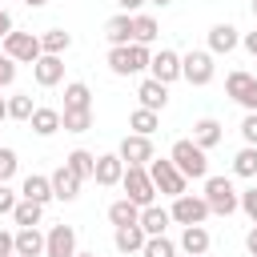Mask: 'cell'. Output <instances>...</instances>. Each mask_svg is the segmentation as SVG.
I'll return each mask as SVG.
<instances>
[{
    "instance_id": "obj_42",
    "label": "cell",
    "mask_w": 257,
    "mask_h": 257,
    "mask_svg": "<svg viewBox=\"0 0 257 257\" xmlns=\"http://www.w3.org/2000/svg\"><path fill=\"white\" fill-rule=\"evenodd\" d=\"M12 253H16V241L8 229H0V257H12Z\"/></svg>"
},
{
    "instance_id": "obj_37",
    "label": "cell",
    "mask_w": 257,
    "mask_h": 257,
    "mask_svg": "<svg viewBox=\"0 0 257 257\" xmlns=\"http://www.w3.org/2000/svg\"><path fill=\"white\" fill-rule=\"evenodd\" d=\"M16 169H20V157H16V149L0 145V181H12V177H16Z\"/></svg>"
},
{
    "instance_id": "obj_38",
    "label": "cell",
    "mask_w": 257,
    "mask_h": 257,
    "mask_svg": "<svg viewBox=\"0 0 257 257\" xmlns=\"http://www.w3.org/2000/svg\"><path fill=\"white\" fill-rule=\"evenodd\" d=\"M237 209H241V213H245V217H249V221L257 225V185L241 193V201H237Z\"/></svg>"
},
{
    "instance_id": "obj_2",
    "label": "cell",
    "mask_w": 257,
    "mask_h": 257,
    "mask_svg": "<svg viewBox=\"0 0 257 257\" xmlns=\"http://www.w3.org/2000/svg\"><path fill=\"white\" fill-rule=\"evenodd\" d=\"M149 44H108V72L112 76H137L149 68Z\"/></svg>"
},
{
    "instance_id": "obj_19",
    "label": "cell",
    "mask_w": 257,
    "mask_h": 257,
    "mask_svg": "<svg viewBox=\"0 0 257 257\" xmlns=\"http://www.w3.org/2000/svg\"><path fill=\"white\" fill-rule=\"evenodd\" d=\"M12 241H16V253H20V257H44V233H40V225L16 229Z\"/></svg>"
},
{
    "instance_id": "obj_47",
    "label": "cell",
    "mask_w": 257,
    "mask_h": 257,
    "mask_svg": "<svg viewBox=\"0 0 257 257\" xmlns=\"http://www.w3.org/2000/svg\"><path fill=\"white\" fill-rule=\"evenodd\" d=\"M0 120H8V96H0Z\"/></svg>"
},
{
    "instance_id": "obj_33",
    "label": "cell",
    "mask_w": 257,
    "mask_h": 257,
    "mask_svg": "<svg viewBox=\"0 0 257 257\" xmlns=\"http://www.w3.org/2000/svg\"><path fill=\"white\" fill-rule=\"evenodd\" d=\"M64 165L80 177V181H92V169H96V157L88 153V149H72L68 157H64Z\"/></svg>"
},
{
    "instance_id": "obj_26",
    "label": "cell",
    "mask_w": 257,
    "mask_h": 257,
    "mask_svg": "<svg viewBox=\"0 0 257 257\" xmlns=\"http://www.w3.org/2000/svg\"><path fill=\"white\" fill-rule=\"evenodd\" d=\"M157 128H161V112H153V108H133V112H128V133L153 137Z\"/></svg>"
},
{
    "instance_id": "obj_1",
    "label": "cell",
    "mask_w": 257,
    "mask_h": 257,
    "mask_svg": "<svg viewBox=\"0 0 257 257\" xmlns=\"http://www.w3.org/2000/svg\"><path fill=\"white\" fill-rule=\"evenodd\" d=\"M169 161L181 169V177H185V181H205V177H209V153H205L201 145H193L189 137L173 141V149H169Z\"/></svg>"
},
{
    "instance_id": "obj_25",
    "label": "cell",
    "mask_w": 257,
    "mask_h": 257,
    "mask_svg": "<svg viewBox=\"0 0 257 257\" xmlns=\"http://www.w3.org/2000/svg\"><path fill=\"white\" fill-rule=\"evenodd\" d=\"M104 40L108 44H128L133 40V16L128 12H116L112 20H104Z\"/></svg>"
},
{
    "instance_id": "obj_45",
    "label": "cell",
    "mask_w": 257,
    "mask_h": 257,
    "mask_svg": "<svg viewBox=\"0 0 257 257\" xmlns=\"http://www.w3.org/2000/svg\"><path fill=\"white\" fill-rule=\"evenodd\" d=\"M116 4H120V12H128V16H133V12H137L141 4H149V0H116Z\"/></svg>"
},
{
    "instance_id": "obj_27",
    "label": "cell",
    "mask_w": 257,
    "mask_h": 257,
    "mask_svg": "<svg viewBox=\"0 0 257 257\" xmlns=\"http://www.w3.org/2000/svg\"><path fill=\"white\" fill-rule=\"evenodd\" d=\"M8 217H12L20 229H24V225H40V221H44V205H40V201H28V197H20V201H16V209H12Z\"/></svg>"
},
{
    "instance_id": "obj_41",
    "label": "cell",
    "mask_w": 257,
    "mask_h": 257,
    "mask_svg": "<svg viewBox=\"0 0 257 257\" xmlns=\"http://www.w3.org/2000/svg\"><path fill=\"white\" fill-rule=\"evenodd\" d=\"M12 80H16V60H12V56H4V52H0V88H8V84H12Z\"/></svg>"
},
{
    "instance_id": "obj_28",
    "label": "cell",
    "mask_w": 257,
    "mask_h": 257,
    "mask_svg": "<svg viewBox=\"0 0 257 257\" xmlns=\"http://www.w3.org/2000/svg\"><path fill=\"white\" fill-rule=\"evenodd\" d=\"M161 36V24L145 12H133V44H153Z\"/></svg>"
},
{
    "instance_id": "obj_43",
    "label": "cell",
    "mask_w": 257,
    "mask_h": 257,
    "mask_svg": "<svg viewBox=\"0 0 257 257\" xmlns=\"http://www.w3.org/2000/svg\"><path fill=\"white\" fill-rule=\"evenodd\" d=\"M245 249H249V257H257V225H249V233H245Z\"/></svg>"
},
{
    "instance_id": "obj_13",
    "label": "cell",
    "mask_w": 257,
    "mask_h": 257,
    "mask_svg": "<svg viewBox=\"0 0 257 257\" xmlns=\"http://www.w3.org/2000/svg\"><path fill=\"white\" fill-rule=\"evenodd\" d=\"M120 177H124L120 153H100V157H96V169H92V181H96L100 189H112V185H120Z\"/></svg>"
},
{
    "instance_id": "obj_51",
    "label": "cell",
    "mask_w": 257,
    "mask_h": 257,
    "mask_svg": "<svg viewBox=\"0 0 257 257\" xmlns=\"http://www.w3.org/2000/svg\"><path fill=\"white\" fill-rule=\"evenodd\" d=\"M72 257H96V253H72Z\"/></svg>"
},
{
    "instance_id": "obj_5",
    "label": "cell",
    "mask_w": 257,
    "mask_h": 257,
    "mask_svg": "<svg viewBox=\"0 0 257 257\" xmlns=\"http://www.w3.org/2000/svg\"><path fill=\"white\" fill-rule=\"evenodd\" d=\"M145 169H149V177H153V189H157L161 197H181V193H185V185H189V181L181 177V169H177L169 157H153Z\"/></svg>"
},
{
    "instance_id": "obj_8",
    "label": "cell",
    "mask_w": 257,
    "mask_h": 257,
    "mask_svg": "<svg viewBox=\"0 0 257 257\" xmlns=\"http://www.w3.org/2000/svg\"><path fill=\"white\" fill-rule=\"evenodd\" d=\"M169 217H173L177 225H205L213 213H209V205H205V197H201V193H181V197H173Z\"/></svg>"
},
{
    "instance_id": "obj_31",
    "label": "cell",
    "mask_w": 257,
    "mask_h": 257,
    "mask_svg": "<svg viewBox=\"0 0 257 257\" xmlns=\"http://www.w3.org/2000/svg\"><path fill=\"white\" fill-rule=\"evenodd\" d=\"M108 221H112V229L116 225H137L141 221V205H133L128 197H120V201L108 205Z\"/></svg>"
},
{
    "instance_id": "obj_44",
    "label": "cell",
    "mask_w": 257,
    "mask_h": 257,
    "mask_svg": "<svg viewBox=\"0 0 257 257\" xmlns=\"http://www.w3.org/2000/svg\"><path fill=\"white\" fill-rule=\"evenodd\" d=\"M241 44H245V48L257 56V28H253V32H245V36H241Z\"/></svg>"
},
{
    "instance_id": "obj_6",
    "label": "cell",
    "mask_w": 257,
    "mask_h": 257,
    "mask_svg": "<svg viewBox=\"0 0 257 257\" xmlns=\"http://www.w3.org/2000/svg\"><path fill=\"white\" fill-rule=\"evenodd\" d=\"M120 189H124V197H128L133 205H141V209L157 201V189H153V177H149V169H145V165H124Z\"/></svg>"
},
{
    "instance_id": "obj_50",
    "label": "cell",
    "mask_w": 257,
    "mask_h": 257,
    "mask_svg": "<svg viewBox=\"0 0 257 257\" xmlns=\"http://www.w3.org/2000/svg\"><path fill=\"white\" fill-rule=\"evenodd\" d=\"M249 8H253V20H257V0H253V4H249Z\"/></svg>"
},
{
    "instance_id": "obj_34",
    "label": "cell",
    "mask_w": 257,
    "mask_h": 257,
    "mask_svg": "<svg viewBox=\"0 0 257 257\" xmlns=\"http://www.w3.org/2000/svg\"><path fill=\"white\" fill-rule=\"evenodd\" d=\"M233 173H237V177H257V145L237 149V157H233Z\"/></svg>"
},
{
    "instance_id": "obj_15",
    "label": "cell",
    "mask_w": 257,
    "mask_h": 257,
    "mask_svg": "<svg viewBox=\"0 0 257 257\" xmlns=\"http://www.w3.org/2000/svg\"><path fill=\"white\" fill-rule=\"evenodd\" d=\"M48 181H52V197H56V201H64V205H68V201H76V197H80V185H84L68 165H60Z\"/></svg>"
},
{
    "instance_id": "obj_53",
    "label": "cell",
    "mask_w": 257,
    "mask_h": 257,
    "mask_svg": "<svg viewBox=\"0 0 257 257\" xmlns=\"http://www.w3.org/2000/svg\"><path fill=\"white\" fill-rule=\"evenodd\" d=\"M201 257H205V253H201Z\"/></svg>"
},
{
    "instance_id": "obj_3",
    "label": "cell",
    "mask_w": 257,
    "mask_h": 257,
    "mask_svg": "<svg viewBox=\"0 0 257 257\" xmlns=\"http://www.w3.org/2000/svg\"><path fill=\"white\" fill-rule=\"evenodd\" d=\"M201 197H205L209 213H217V217L237 213V201H241V193H237V185L229 177H205V193Z\"/></svg>"
},
{
    "instance_id": "obj_36",
    "label": "cell",
    "mask_w": 257,
    "mask_h": 257,
    "mask_svg": "<svg viewBox=\"0 0 257 257\" xmlns=\"http://www.w3.org/2000/svg\"><path fill=\"white\" fill-rule=\"evenodd\" d=\"M32 108H36V104H32L28 92H12V96H8V120H28Z\"/></svg>"
},
{
    "instance_id": "obj_49",
    "label": "cell",
    "mask_w": 257,
    "mask_h": 257,
    "mask_svg": "<svg viewBox=\"0 0 257 257\" xmlns=\"http://www.w3.org/2000/svg\"><path fill=\"white\" fill-rule=\"evenodd\" d=\"M149 4H157V8H169V4H173V0H149Z\"/></svg>"
},
{
    "instance_id": "obj_11",
    "label": "cell",
    "mask_w": 257,
    "mask_h": 257,
    "mask_svg": "<svg viewBox=\"0 0 257 257\" xmlns=\"http://www.w3.org/2000/svg\"><path fill=\"white\" fill-rule=\"evenodd\" d=\"M120 161L124 165H149L153 157H157V149H153V137H141V133H128L124 141H120Z\"/></svg>"
},
{
    "instance_id": "obj_40",
    "label": "cell",
    "mask_w": 257,
    "mask_h": 257,
    "mask_svg": "<svg viewBox=\"0 0 257 257\" xmlns=\"http://www.w3.org/2000/svg\"><path fill=\"white\" fill-rule=\"evenodd\" d=\"M241 141L245 145H257V112H245L241 116Z\"/></svg>"
},
{
    "instance_id": "obj_12",
    "label": "cell",
    "mask_w": 257,
    "mask_h": 257,
    "mask_svg": "<svg viewBox=\"0 0 257 257\" xmlns=\"http://www.w3.org/2000/svg\"><path fill=\"white\" fill-rule=\"evenodd\" d=\"M76 253V229L72 225H52L44 233V257H72Z\"/></svg>"
},
{
    "instance_id": "obj_14",
    "label": "cell",
    "mask_w": 257,
    "mask_h": 257,
    "mask_svg": "<svg viewBox=\"0 0 257 257\" xmlns=\"http://www.w3.org/2000/svg\"><path fill=\"white\" fill-rule=\"evenodd\" d=\"M32 76H36V84H40V88L60 84V80H64V56H48V52H40V56H36V64H32Z\"/></svg>"
},
{
    "instance_id": "obj_29",
    "label": "cell",
    "mask_w": 257,
    "mask_h": 257,
    "mask_svg": "<svg viewBox=\"0 0 257 257\" xmlns=\"http://www.w3.org/2000/svg\"><path fill=\"white\" fill-rule=\"evenodd\" d=\"M72 48V36L64 32V28H48V32H40V52H48V56H64Z\"/></svg>"
},
{
    "instance_id": "obj_17",
    "label": "cell",
    "mask_w": 257,
    "mask_h": 257,
    "mask_svg": "<svg viewBox=\"0 0 257 257\" xmlns=\"http://www.w3.org/2000/svg\"><path fill=\"white\" fill-rule=\"evenodd\" d=\"M137 100H141V108H153V112H161V108L169 104V84H161V80L145 76V80H141V88H137Z\"/></svg>"
},
{
    "instance_id": "obj_39",
    "label": "cell",
    "mask_w": 257,
    "mask_h": 257,
    "mask_svg": "<svg viewBox=\"0 0 257 257\" xmlns=\"http://www.w3.org/2000/svg\"><path fill=\"white\" fill-rule=\"evenodd\" d=\"M16 201H20V193H16L8 181H0V217H4V213H12V209H16Z\"/></svg>"
},
{
    "instance_id": "obj_35",
    "label": "cell",
    "mask_w": 257,
    "mask_h": 257,
    "mask_svg": "<svg viewBox=\"0 0 257 257\" xmlns=\"http://www.w3.org/2000/svg\"><path fill=\"white\" fill-rule=\"evenodd\" d=\"M141 257H177V245L161 233V237H145V245H141Z\"/></svg>"
},
{
    "instance_id": "obj_24",
    "label": "cell",
    "mask_w": 257,
    "mask_h": 257,
    "mask_svg": "<svg viewBox=\"0 0 257 257\" xmlns=\"http://www.w3.org/2000/svg\"><path fill=\"white\" fill-rule=\"evenodd\" d=\"M181 249H185L189 257L209 253V229H205V225H185V229H181Z\"/></svg>"
},
{
    "instance_id": "obj_18",
    "label": "cell",
    "mask_w": 257,
    "mask_h": 257,
    "mask_svg": "<svg viewBox=\"0 0 257 257\" xmlns=\"http://www.w3.org/2000/svg\"><path fill=\"white\" fill-rule=\"evenodd\" d=\"M145 237H149V233L141 229V221H137V225H116V229H112V245H116V253H124V257H128V253H141Z\"/></svg>"
},
{
    "instance_id": "obj_4",
    "label": "cell",
    "mask_w": 257,
    "mask_h": 257,
    "mask_svg": "<svg viewBox=\"0 0 257 257\" xmlns=\"http://www.w3.org/2000/svg\"><path fill=\"white\" fill-rule=\"evenodd\" d=\"M213 76H217V64H213V52L209 48H189L181 56V80H189L193 88H205Z\"/></svg>"
},
{
    "instance_id": "obj_46",
    "label": "cell",
    "mask_w": 257,
    "mask_h": 257,
    "mask_svg": "<svg viewBox=\"0 0 257 257\" xmlns=\"http://www.w3.org/2000/svg\"><path fill=\"white\" fill-rule=\"evenodd\" d=\"M8 32H12V16H8V12H4V8H0V40H4V36H8Z\"/></svg>"
},
{
    "instance_id": "obj_7",
    "label": "cell",
    "mask_w": 257,
    "mask_h": 257,
    "mask_svg": "<svg viewBox=\"0 0 257 257\" xmlns=\"http://www.w3.org/2000/svg\"><path fill=\"white\" fill-rule=\"evenodd\" d=\"M0 52L4 56H12L16 64H36V56H40V36L36 32H8L4 40H0Z\"/></svg>"
},
{
    "instance_id": "obj_52",
    "label": "cell",
    "mask_w": 257,
    "mask_h": 257,
    "mask_svg": "<svg viewBox=\"0 0 257 257\" xmlns=\"http://www.w3.org/2000/svg\"><path fill=\"white\" fill-rule=\"evenodd\" d=\"M12 257H20V253H12Z\"/></svg>"
},
{
    "instance_id": "obj_16",
    "label": "cell",
    "mask_w": 257,
    "mask_h": 257,
    "mask_svg": "<svg viewBox=\"0 0 257 257\" xmlns=\"http://www.w3.org/2000/svg\"><path fill=\"white\" fill-rule=\"evenodd\" d=\"M237 44H241V32H237L233 24H225V20H221V24H213V28H209V52H213V56H229Z\"/></svg>"
},
{
    "instance_id": "obj_21",
    "label": "cell",
    "mask_w": 257,
    "mask_h": 257,
    "mask_svg": "<svg viewBox=\"0 0 257 257\" xmlns=\"http://www.w3.org/2000/svg\"><path fill=\"white\" fill-rule=\"evenodd\" d=\"M28 124H32L36 137H52V133H60V108H44V104H36L32 116H28Z\"/></svg>"
},
{
    "instance_id": "obj_30",
    "label": "cell",
    "mask_w": 257,
    "mask_h": 257,
    "mask_svg": "<svg viewBox=\"0 0 257 257\" xmlns=\"http://www.w3.org/2000/svg\"><path fill=\"white\" fill-rule=\"evenodd\" d=\"M60 128L64 133H88L92 128V108H60Z\"/></svg>"
},
{
    "instance_id": "obj_32",
    "label": "cell",
    "mask_w": 257,
    "mask_h": 257,
    "mask_svg": "<svg viewBox=\"0 0 257 257\" xmlns=\"http://www.w3.org/2000/svg\"><path fill=\"white\" fill-rule=\"evenodd\" d=\"M64 108H92V88L84 80H68L64 84Z\"/></svg>"
},
{
    "instance_id": "obj_48",
    "label": "cell",
    "mask_w": 257,
    "mask_h": 257,
    "mask_svg": "<svg viewBox=\"0 0 257 257\" xmlns=\"http://www.w3.org/2000/svg\"><path fill=\"white\" fill-rule=\"evenodd\" d=\"M24 4H28V8H44L48 0H24Z\"/></svg>"
},
{
    "instance_id": "obj_20",
    "label": "cell",
    "mask_w": 257,
    "mask_h": 257,
    "mask_svg": "<svg viewBox=\"0 0 257 257\" xmlns=\"http://www.w3.org/2000/svg\"><path fill=\"white\" fill-rule=\"evenodd\" d=\"M221 137H225V133H221V120L201 116V120L193 124V137H189V141H193V145H201V149L209 153V149H217V145H221Z\"/></svg>"
},
{
    "instance_id": "obj_10",
    "label": "cell",
    "mask_w": 257,
    "mask_h": 257,
    "mask_svg": "<svg viewBox=\"0 0 257 257\" xmlns=\"http://www.w3.org/2000/svg\"><path fill=\"white\" fill-rule=\"evenodd\" d=\"M149 76H153V80H161V84L181 80V52H173V48L153 52V56H149Z\"/></svg>"
},
{
    "instance_id": "obj_9",
    "label": "cell",
    "mask_w": 257,
    "mask_h": 257,
    "mask_svg": "<svg viewBox=\"0 0 257 257\" xmlns=\"http://www.w3.org/2000/svg\"><path fill=\"white\" fill-rule=\"evenodd\" d=\"M225 92H229L245 112H257V76H253V72L233 68V72L225 76Z\"/></svg>"
},
{
    "instance_id": "obj_22",
    "label": "cell",
    "mask_w": 257,
    "mask_h": 257,
    "mask_svg": "<svg viewBox=\"0 0 257 257\" xmlns=\"http://www.w3.org/2000/svg\"><path fill=\"white\" fill-rule=\"evenodd\" d=\"M169 225H173V217H169V209H161L157 201L141 209V229H145L149 237H161V233H165Z\"/></svg>"
},
{
    "instance_id": "obj_23",
    "label": "cell",
    "mask_w": 257,
    "mask_h": 257,
    "mask_svg": "<svg viewBox=\"0 0 257 257\" xmlns=\"http://www.w3.org/2000/svg\"><path fill=\"white\" fill-rule=\"evenodd\" d=\"M20 197L48 205V201H52V181H48L44 173H28V177H24V185H20Z\"/></svg>"
}]
</instances>
